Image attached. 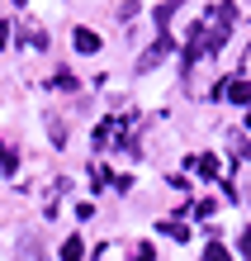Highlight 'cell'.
<instances>
[{
	"mask_svg": "<svg viewBox=\"0 0 251 261\" xmlns=\"http://www.w3.org/2000/svg\"><path fill=\"white\" fill-rule=\"evenodd\" d=\"M218 95H228L232 105H246V110H251V81H246V76H232V81H223V90H218Z\"/></svg>",
	"mask_w": 251,
	"mask_h": 261,
	"instance_id": "6da1fadb",
	"label": "cell"
},
{
	"mask_svg": "<svg viewBox=\"0 0 251 261\" xmlns=\"http://www.w3.org/2000/svg\"><path fill=\"white\" fill-rule=\"evenodd\" d=\"M166 53H171V34H156V43H152V53H147V57H137V71H152V67L161 62Z\"/></svg>",
	"mask_w": 251,
	"mask_h": 261,
	"instance_id": "7a4b0ae2",
	"label": "cell"
},
{
	"mask_svg": "<svg viewBox=\"0 0 251 261\" xmlns=\"http://www.w3.org/2000/svg\"><path fill=\"white\" fill-rule=\"evenodd\" d=\"M71 43H76V53H100V34L95 29H76Z\"/></svg>",
	"mask_w": 251,
	"mask_h": 261,
	"instance_id": "3957f363",
	"label": "cell"
},
{
	"mask_svg": "<svg viewBox=\"0 0 251 261\" xmlns=\"http://www.w3.org/2000/svg\"><path fill=\"white\" fill-rule=\"evenodd\" d=\"M171 14H176V0L156 5V34H171Z\"/></svg>",
	"mask_w": 251,
	"mask_h": 261,
	"instance_id": "277c9868",
	"label": "cell"
},
{
	"mask_svg": "<svg viewBox=\"0 0 251 261\" xmlns=\"http://www.w3.org/2000/svg\"><path fill=\"white\" fill-rule=\"evenodd\" d=\"M86 256V242L81 238H67V242H62V261H81Z\"/></svg>",
	"mask_w": 251,
	"mask_h": 261,
	"instance_id": "5b68a950",
	"label": "cell"
},
{
	"mask_svg": "<svg viewBox=\"0 0 251 261\" xmlns=\"http://www.w3.org/2000/svg\"><path fill=\"white\" fill-rule=\"evenodd\" d=\"M0 171H5V176L19 171V162H14V147H10V143H0Z\"/></svg>",
	"mask_w": 251,
	"mask_h": 261,
	"instance_id": "8992f818",
	"label": "cell"
},
{
	"mask_svg": "<svg viewBox=\"0 0 251 261\" xmlns=\"http://www.w3.org/2000/svg\"><path fill=\"white\" fill-rule=\"evenodd\" d=\"M190 166L199 176H218V157H190Z\"/></svg>",
	"mask_w": 251,
	"mask_h": 261,
	"instance_id": "52a82bcc",
	"label": "cell"
},
{
	"mask_svg": "<svg viewBox=\"0 0 251 261\" xmlns=\"http://www.w3.org/2000/svg\"><path fill=\"white\" fill-rule=\"evenodd\" d=\"M204 261H232V252L223 242H209V247H204Z\"/></svg>",
	"mask_w": 251,
	"mask_h": 261,
	"instance_id": "ba28073f",
	"label": "cell"
},
{
	"mask_svg": "<svg viewBox=\"0 0 251 261\" xmlns=\"http://www.w3.org/2000/svg\"><path fill=\"white\" fill-rule=\"evenodd\" d=\"M52 86H57V90H76V76H71V71H57Z\"/></svg>",
	"mask_w": 251,
	"mask_h": 261,
	"instance_id": "9c48e42d",
	"label": "cell"
},
{
	"mask_svg": "<svg viewBox=\"0 0 251 261\" xmlns=\"http://www.w3.org/2000/svg\"><path fill=\"white\" fill-rule=\"evenodd\" d=\"M152 256H156L152 242H137V247H133V261H152Z\"/></svg>",
	"mask_w": 251,
	"mask_h": 261,
	"instance_id": "30bf717a",
	"label": "cell"
},
{
	"mask_svg": "<svg viewBox=\"0 0 251 261\" xmlns=\"http://www.w3.org/2000/svg\"><path fill=\"white\" fill-rule=\"evenodd\" d=\"M237 252H242V261H251V228H246V233L237 238Z\"/></svg>",
	"mask_w": 251,
	"mask_h": 261,
	"instance_id": "8fae6325",
	"label": "cell"
},
{
	"mask_svg": "<svg viewBox=\"0 0 251 261\" xmlns=\"http://www.w3.org/2000/svg\"><path fill=\"white\" fill-rule=\"evenodd\" d=\"M10 34H14V29H10V24H0V48L10 43Z\"/></svg>",
	"mask_w": 251,
	"mask_h": 261,
	"instance_id": "7c38bea8",
	"label": "cell"
}]
</instances>
